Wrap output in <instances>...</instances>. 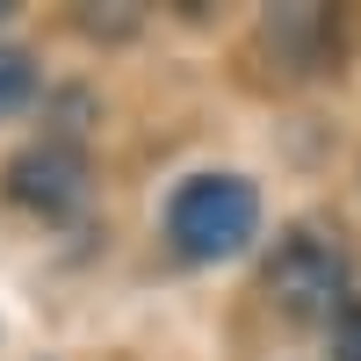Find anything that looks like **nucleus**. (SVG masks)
Listing matches in <instances>:
<instances>
[{"label": "nucleus", "mask_w": 361, "mask_h": 361, "mask_svg": "<svg viewBox=\"0 0 361 361\" xmlns=\"http://www.w3.org/2000/svg\"><path fill=\"white\" fill-rule=\"evenodd\" d=\"M260 238V188L246 173H188L166 195V246L195 267L238 260Z\"/></svg>", "instance_id": "nucleus-1"}, {"label": "nucleus", "mask_w": 361, "mask_h": 361, "mask_svg": "<svg viewBox=\"0 0 361 361\" xmlns=\"http://www.w3.org/2000/svg\"><path fill=\"white\" fill-rule=\"evenodd\" d=\"M347 282H354V260H347L340 238L318 231V224L282 231L275 253H267V267H260L267 304H275L282 318H296V325H325V318H333L347 296H354Z\"/></svg>", "instance_id": "nucleus-2"}, {"label": "nucleus", "mask_w": 361, "mask_h": 361, "mask_svg": "<svg viewBox=\"0 0 361 361\" xmlns=\"http://www.w3.org/2000/svg\"><path fill=\"white\" fill-rule=\"evenodd\" d=\"M0 188H8L15 209L58 224V217H73L87 202V152L73 137H44V145H29V152H15L0 166Z\"/></svg>", "instance_id": "nucleus-3"}, {"label": "nucleus", "mask_w": 361, "mask_h": 361, "mask_svg": "<svg viewBox=\"0 0 361 361\" xmlns=\"http://www.w3.org/2000/svg\"><path fill=\"white\" fill-rule=\"evenodd\" d=\"M37 102V58L22 44H0V116H15Z\"/></svg>", "instance_id": "nucleus-4"}, {"label": "nucleus", "mask_w": 361, "mask_h": 361, "mask_svg": "<svg viewBox=\"0 0 361 361\" xmlns=\"http://www.w3.org/2000/svg\"><path fill=\"white\" fill-rule=\"evenodd\" d=\"M325 347H333V361H361V296H347L325 318Z\"/></svg>", "instance_id": "nucleus-5"}, {"label": "nucleus", "mask_w": 361, "mask_h": 361, "mask_svg": "<svg viewBox=\"0 0 361 361\" xmlns=\"http://www.w3.org/2000/svg\"><path fill=\"white\" fill-rule=\"evenodd\" d=\"M0 22H8V0H0Z\"/></svg>", "instance_id": "nucleus-6"}]
</instances>
